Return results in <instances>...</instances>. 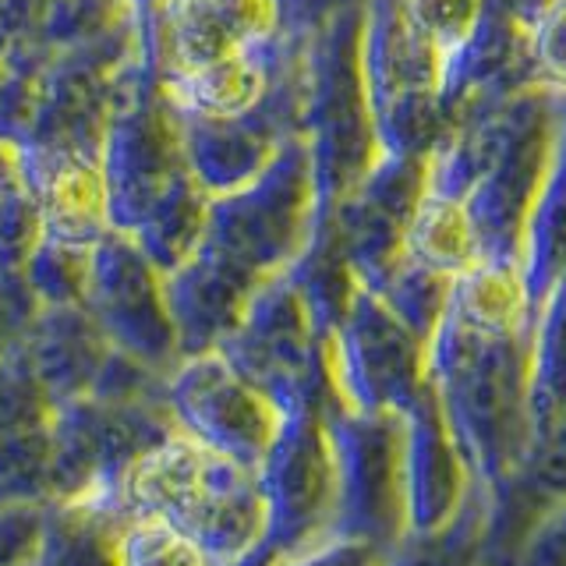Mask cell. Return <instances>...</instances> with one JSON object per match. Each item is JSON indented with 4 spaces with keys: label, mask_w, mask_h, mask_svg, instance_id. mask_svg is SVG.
I'll use <instances>...</instances> for the list:
<instances>
[{
    "label": "cell",
    "mask_w": 566,
    "mask_h": 566,
    "mask_svg": "<svg viewBox=\"0 0 566 566\" xmlns=\"http://www.w3.org/2000/svg\"><path fill=\"white\" fill-rule=\"evenodd\" d=\"M527 71L548 96L566 99V0H548L527 18Z\"/></svg>",
    "instance_id": "cell-2"
},
{
    "label": "cell",
    "mask_w": 566,
    "mask_h": 566,
    "mask_svg": "<svg viewBox=\"0 0 566 566\" xmlns=\"http://www.w3.org/2000/svg\"><path fill=\"white\" fill-rule=\"evenodd\" d=\"M566 273V99H559L556 132L535 206L527 212L524 241H521V276L527 291L531 315L542 305V297L556 287Z\"/></svg>",
    "instance_id": "cell-1"
}]
</instances>
